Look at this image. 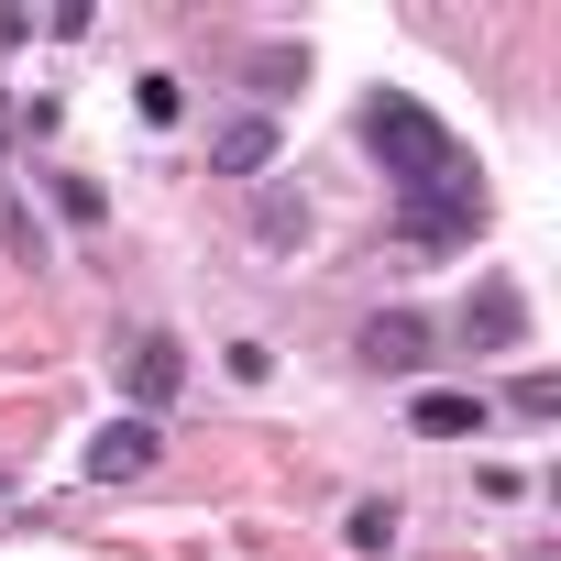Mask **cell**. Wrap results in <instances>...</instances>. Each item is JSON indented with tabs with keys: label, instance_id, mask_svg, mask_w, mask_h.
I'll use <instances>...</instances> for the list:
<instances>
[{
	"label": "cell",
	"instance_id": "ba28073f",
	"mask_svg": "<svg viewBox=\"0 0 561 561\" xmlns=\"http://www.w3.org/2000/svg\"><path fill=\"white\" fill-rule=\"evenodd\" d=\"M253 231H264L275 253H298V242H309V198H298L287 176H264V187H253Z\"/></svg>",
	"mask_w": 561,
	"mask_h": 561
},
{
	"label": "cell",
	"instance_id": "9a60e30c",
	"mask_svg": "<svg viewBox=\"0 0 561 561\" xmlns=\"http://www.w3.org/2000/svg\"><path fill=\"white\" fill-rule=\"evenodd\" d=\"M12 133H23V111H12V89H0V144H12Z\"/></svg>",
	"mask_w": 561,
	"mask_h": 561
},
{
	"label": "cell",
	"instance_id": "8992f818",
	"mask_svg": "<svg viewBox=\"0 0 561 561\" xmlns=\"http://www.w3.org/2000/svg\"><path fill=\"white\" fill-rule=\"evenodd\" d=\"M209 176H275V111H231L209 133Z\"/></svg>",
	"mask_w": 561,
	"mask_h": 561
},
{
	"label": "cell",
	"instance_id": "3957f363",
	"mask_svg": "<svg viewBox=\"0 0 561 561\" xmlns=\"http://www.w3.org/2000/svg\"><path fill=\"white\" fill-rule=\"evenodd\" d=\"M154 451H165V430L122 408V419H111V430L78 451V473H89V484H144V473H154Z\"/></svg>",
	"mask_w": 561,
	"mask_h": 561
},
{
	"label": "cell",
	"instance_id": "7a4b0ae2",
	"mask_svg": "<svg viewBox=\"0 0 561 561\" xmlns=\"http://www.w3.org/2000/svg\"><path fill=\"white\" fill-rule=\"evenodd\" d=\"M122 386H133V419H154V408L187 386V342H176V331H133V342H122Z\"/></svg>",
	"mask_w": 561,
	"mask_h": 561
},
{
	"label": "cell",
	"instance_id": "6da1fadb",
	"mask_svg": "<svg viewBox=\"0 0 561 561\" xmlns=\"http://www.w3.org/2000/svg\"><path fill=\"white\" fill-rule=\"evenodd\" d=\"M353 133H364V154L386 165V198H397V242L408 253H451V242H473L484 231V165H473V144L430 111V100H408V89H375L364 111H353Z\"/></svg>",
	"mask_w": 561,
	"mask_h": 561
},
{
	"label": "cell",
	"instance_id": "30bf717a",
	"mask_svg": "<svg viewBox=\"0 0 561 561\" xmlns=\"http://www.w3.org/2000/svg\"><path fill=\"white\" fill-rule=\"evenodd\" d=\"M0 253H12V264H45V231H34V209H23L12 176H0Z\"/></svg>",
	"mask_w": 561,
	"mask_h": 561
},
{
	"label": "cell",
	"instance_id": "277c9868",
	"mask_svg": "<svg viewBox=\"0 0 561 561\" xmlns=\"http://www.w3.org/2000/svg\"><path fill=\"white\" fill-rule=\"evenodd\" d=\"M430 342H440V331H430L419 309H386V320H364V331H353V353H364L375 375H430V364H440Z\"/></svg>",
	"mask_w": 561,
	"mask_h": 561
},
{
	"label": "cell",
	"instance_id": "2e32d148",
	"mask_svg": "<svg viewBox=\"0 0 561 561\" xmlns=\"http://www.w3.org/2000/svg\"><path fill=\"white\" fill-rule=\"evenodd\" d=\"M0 506H12V473H0Z\"/></svg>",
	"mask_w": 561,
	"mask_h": 561
},
{
	"label": "cell",
	"instance_id": "5b68a950",
	"mask_svg": "<svg viewBox=\"0 0 561 561\" xmlns=\"http://www.w3.org/2000/svg\"><path fill=\"white\" fill-rule=\"evenodd\" d=\"M408 430H419V440H484V430H495V397H484V386H419V397H408Z\"/></svg>",
	"mask_w": 561,
	"mask_h": 561
},
{
	"label": "cell",
	"instance_id": "52a82bcc",
	"mask_svg": "<svg viewBox=\"0 0 561 561\" xmlns=\"http://www.w3.org/2000/svg\"><path fill=\"white\" fill-rule=\"evenodd\" d=\"M462 342H484V353H517V342H528V298L506 287V275H495V287L462 309Z\"/></svg>",
	"mask_w": 561,
	"mask_h": 561
},
{
	"label": "cell",
	"instance_id": "9c48e42d",
	"mask_svg": "<svg viewBox=\"0 0 561 561\" xmlns=\"http://www.w3.org/2000/svg\"><path fill=\"white\" fill-rule=\"evenodd\" d=\"M397 528H408V506H397V495H353V517H342V539H353L364 561H386V550H397Z\"/></svg>",
	"mask_w": 561,
	"mask_h": 561
},
{
	"label": "cell",
	"instance_id": "4fadbf2b",
	"mask_svg": "<svg viewBox=\"0 0 561 561\" xmlns=\"http://www.w3.org/2000/svg\"><path fill=\"white\" fill-rule=\"evenodd\" d=\"M298 67H309V56H287V45H264V56H253V100L275 111V100H287V78H298Z\"/></svg>",
	"mask_w": 561,
	"mask_h": 561
},
{
	"label": "cell",
	"instance_id": "8fae6325",
	"mask_svg": "<svg viewBox=\"0 0 561 561\" xmlns=\"http://www.w3.org/2000/svg\"><path fill=\"white\" fill-rule=\"evenodd\" d=\"M45 187H56V209H67L78 231H100V220H111V187H100V176H67V165H56Z\"/></svg>",
	"mask_w": 561,
	"mask_h": 561
},
{
	"label": "cell",
	"instance_id": "5bb4252c",
	"mask_svg": "<svg viewBox=\"0 0 561 561\" xmlns=\"http://www.w3.org/2000/svg\"><path fill=\"white\" fill-rule=\"evenodd\" d=\"M133 111H144V122H154V133H165V122H176V111H187V89H176V78H165V67H154V78H144V89H133Z\"/></svg>",
	"mask_w": 561,
	"mask_h": 561
},
{
	"label": "cell",
	"instance_id": "7c38bea8",
	"mask_svg": "<svg viewBox=\"0 0 561 561\" xmlns=\"http://www.w3.org/2000/svg\"><path fill=\"white\" fill-rule=\"evenodd\" d=\"M506 408H517V419H561V375H539V364H528V375L506 386Z\"/></svg>",
	"mask_w": 561,
	"mask_h": 561
}]
</instances>
